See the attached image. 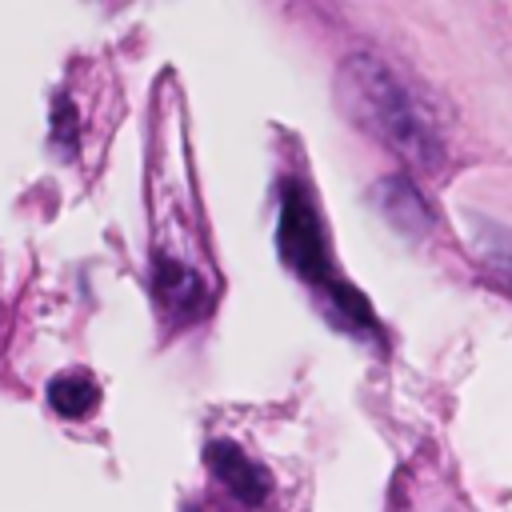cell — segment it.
Segmentation results:
<instances>
[{"instance_id":"5","label":"cell","mask_w":512,"mask_h":512,"mask_svg":"<svg viewBox=\"0 0 512 512\" xmlns=\"http://www.w3.org/2000/svg\"><path fill=\"white\" fill-rule=\"evenodd\" d=\"M48 404L56 408V416L64 420H84L96 404H100V388L88 372L72 368V372H60L52 384H48Z\"/></svg>"},{"instance_id":"7","label":"cell","mask_w":512,"mask_h":512,"mask_svg":"<svg viewBox=\"0 0 512 512\" xmlns=\"http://www.w3.org/2000/svg\"><path fill=\"white\" fill-rule=\"evenodd\" d=\"M476 252H480V260L512 288V232H504V228H480L476 232Z\"/></svg>"},{"instance_id":"3","label":"cell","mask_w":512,"mask_h":512,"mask_svg":"<svg viewBox=\"0 0 512 512\" xmlns=\"http://www.w3.org/2000/svg\"><path fill=\"white\" fill-rule=\"evenodd\" d=\"M204 464H208V472H212L244 508H260V504L268 500L272 480H268V472H264L244 448H236V444H228V440H216V444H208Z\"/></svg>"},{"instance_id":"2","label":"cell","mask_w":512,"mask_h":512,"mask_svg":"<svg viewBox=\"0 0 512 512\" xmlns=\"http://www.w3.org/2000/svg\"><path fill=\"white\" fill-rule=\"evenodd\" d=\"M276 248L284 256V264L308 284L316 288L328 304H332V320L344 324V328H356V332H372V308L340 280L332 276V256H328V244H324V232H320V220L304 196L300 184H284V196H280V224H276Z\"/></svg>"},{"instance_id":"6","label":"cell","mask_w":512,"mask_h":512,"mask_svg":"<svg viewBox=\"0 0 512 512\" xmlns=\"http://www.w3.org/2000/svg\"><path fill=\"white\" fill-rule=\"evenodd\" d=\"M156 288H160V296H164L168 304H176V308H188V304H200V300H204L200 276L188 272L184 264H172V260H160V268H156Z\"/></svg>"},{"instance_id":"1","label":"cell","mask_w":512,"mask_h":512,"mask_svg":"<svg viewBox=\"0 0 512 512\" xmlns=\"http://www.w3.org/2000/svg\"><path fill=\"white\" fill-rule=\"evenodd\" d=\"M336 100L344 116L380 140L388 152H396L416 172H440L444 144L436 128L428 124L424 108L408 92V84L376 56H348L336 72Z\"/></svg>"},{"instance_id":"4","label":"cell","mask_w":512,"mask_h":512,"mask_svg":"<svg viewBox=\"0 0 512 512\" xmlns=\"http://www.w3.org/2000/svg\"><path fill=\"white\" fill-rule=\"evenodd\" d=\"M376 200H380V208L388 212V220H392L396 228L428 232V208H424L420 192H416L408 180H400V176L380 180V184H376Z\"/></svg>"}]
</instances>
